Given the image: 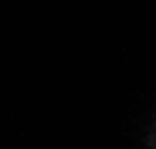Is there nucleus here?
I'll return each mask as SVG.
<instances>
[]
</instances>
